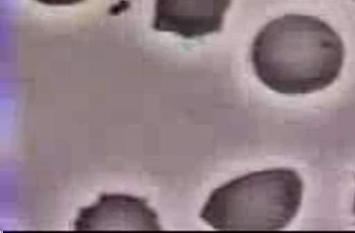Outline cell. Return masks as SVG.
Returning a JSON list of instances; mask_svg holds the SVG:
<instances>
[{
    "label": "cell",
    "mask_w": 355,
    "mask_h": 233,
    "mask_svg": "<svg viewBox=\"0 0 355 233\" xmlns=\"http://www.w3.org/2000/svg\"><path fill=\"white\" fill-rule=\"evenodd\" d=\"M353 212H354V215H355V195H354V200Z\"/></svg>",
    "instance_id": "obj_6"
},
{
    "label": "cell",
    "mask_w": 355,
    "mask_h": 233,
    "mask_svg": "<svg viewBox=\"0 0 355 233\" xmlns=\"http://www.w3.org/2000/svg\"><path fill=\"white\" fill-rule=\"evenodd\" d=\"M302 194L303 182L293 169L253 171L213 190L199 216L218 230H279L297 215Z\"/></svg>",
    "instance_id": "obj_2"
},
{
    "label": "cell",
    "mask_w": 355,
    "mask_h": 233,
    "mask_svg": "<svg viewBox=\"0 0 355 233\" xmlns=\"http://www.w3.org/2000/svg\"><path fill=\"white\" fill-rule=\"evenodd\" d=\"M75 230H160L157 213L147 201L125 194H102L79 209Z\"/></svg>",
    "instance_id": "obj_3"
},
{
    "label": "cell",
    "mask_w": 355,
    "mask_h": 233,
    "mask_svg": "<svg viewBox=\"0 0 355 233\" xmlns=\"http://www.w3.org/2000/svg\"><path fill=\"white\" fill-rule=\"evenodd\" d=\"M42 4L47 6H71L85 0H35Z\"/></svg>",
    "instance_id": "obj_5"
},
{
    "label": "cell",
    "mask_w": 355,
    "mask_h": 233,
    "mask_svg": "<svg viewBox=\"0 0 355 233\" xmlns=\"http://www.w3.org/2000/svg\"><path fill=\"white\" fill-rule=\"evenodd\" d=\"M231 0H155L153 28L194 39L222 30Z\"/></svg>",
    "instance_id": "obj_4"
},
{
    "label": "cell",
    "mask_w": 355,
    "mask_h": 233,
    "mask_svg": "<svg viewBox=\"0 0 355 233\" xmlns=\"http://www.w3.org/2000/svg\"><path fill=\"white\" fill-rule=\"evenodd\" d=\"M345 55L342 38L328 23L300 14L268 23L254 37L250 52L260 82L288 95L312 93L334 84Z\"/></svg>",
    "instance_id": "obj_1"
}]
</instances>
